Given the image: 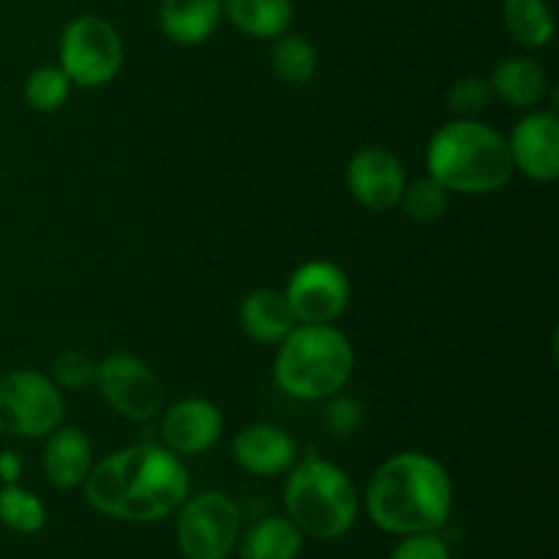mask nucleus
<instances>
[{
  "instance_id": "f257e3e1",
  "label": "nucleus",
  "mask_w": 559,
  "mask_h": 559,
  "mask_svg": "<svg viewBox=\"0 0 559 559\" xmlns=\"http://www.w3.org/2000/svg\"><path fill=\"white\" fill-rule=\"evenodd\" d=\"M82 486L93 511L120 522L151 524L183 506L191 480L178 453L140 442L93 464Z\"/></svg>"
},
{
  "instance_id": "f03ea898",
  "label": "nucleus",
  "mask_w": 559,
  "mask_h": 559,
  "mask_svg": "<svg viewBox=\"0 0 559 559\" xmlns=\"http://www.w3.org/2000/svg\"><path fill=\"white\" fill-rule=\"evenodd\" d=\"M453 508V480L429 453H396L377 467L366 489V513L391 535L437 533Z\"/></svg>"
},
{
  "instance_id": "7ed1b4c3",
  "label": "nucleus",
  "mask_w": 559,
  "mask_h": 559,
  "mask_svg": "<svg viewBox=\"0 0 559 559\" xmlns=\"http://www.w3.org/2000/svg\"><path fill=\"white\" fill-rule=\"evenodd\" d=\"M429 175L451 194H491L516 173L508 140L475 118L440 126L426 147Z\"/></svg>"
},
{
  "instance_id": "20e7f679",
  "label": "nucleus",
  "mask_w": 559,
  "mask_h": 559,
  "mask_svg": "<svg viewBox=\"0 0 559 559\" xmlns=\"http://www.w3.org/2000/svg\"><path fill=\"white\" fill-rule=\"evenodd\" d=\"M355 369L349 338L333 325H295L278 344V388L298 402H325L342 393Z\"/></svg>"
},
{
  "instance_id": "39448f33",
  "label": "nucleus",
  "mask_w": 559,
  "mask_h": 559,
  "mask_svg": "<svg viewBox=\"0 0 559 559\" xmlns=\"http://www.w3.org/2000/svg\"><path fill=\"white\" fill-rule=\"evenodd\" d=\"M287 473L284 506L300 533L317 540H336L355 527L360 495L342 467L309 453Z\"/></svg>"
},
{
  "instance_id": "423d86ee",
  "label": "nucleus",
  "mask_w": 559,
  "mask_h": 559,
  "mask_svg": "<svg viewBox=\"0 0 559 559\" xmlns=\"http://www.w3.org/2000/svg\"><path fill=\"white\" fill-rule=\"evenodd\" d=\"M63 424V396L52 377L16 369L0 374V435L38 440Z\"/></svg>"
},
{
  "instance_id": "0eeeda50",
  "label": "nucleus",
  "mask_w": 559,
  "mask_h": 559,
  "mask_svg": "<svg viewBox=\"0 0 559 559\" xmlns=\"http://www.w3.org/2000/svg\"><path fill=\"white\" fill-rule=\"evenodd\" d=\"M58 58L71 85L102 87L123 69V41L112 22L82 14L63 27Z\"/></svg>"
},
{
  "instance_id": "6e6552de",
  "label": "nucleus",
  "mask_w": 559,
  "mask_h": 559,
  "mask_svg": "<svg viewBox=\"0 0 559 559\" xmlns=\"http://www.w3.org/2000/svg\"><path fill=\"white\" fill-rule=\"evenodd\" d=\"M175 535L186 559H227L238 544L240 508L224 491L186 497Z\"/></svg>"
},
{
  "instance_id": "1a4fd4ad",
  "label": "nucleus",
  "mask_w": 559,
  "mask_h": 559,
  "mask_svg": "<svg viewBox=\"0 0 559 559\" xmlns=\"http://www.w3.org/2000/svg\"><path fill=\"white\" fill-rule=\"evenodd\" d=\"M96 385L109 407L129 420H151L164 409L156 371L131 353H112L98 364Z\"/></svg>"
},
{
  "instance_id": "9d476101",
  "label": "nucleus",
  "mask_w": 559,
  "mask_h": 559,
  "mask_svg": "<svg viewBox=\"0 0 559 559\" xmlns=\"http://www.w3.org/2000/svg\"><path fill=\"white\" fill-rule=\"evenodd\" d=\"M349 295L353 287L347 273L328 260L300 265L284 289L298 325H333L347 311Z\"/></svg>"
},
{
  "instance_id": "9b49d317",
  "label": "nucleus",
  "mask_w": 559,
  "mask_h": 559,
  "mask_svg": "<svg viewBox=\"0 0 559 559\" xmlns=\"http://www.w3.org/2000/svg\"><path fill=\"white\" fill-rule=\"evenodd\" d=\"M347 189L360 207L371 213H385L402 202L407 173L396 153L388 147H360L347 164Z\"/></svg>"
},
{
  "instance_id": "f8f14e48",
  "label": "nucleus",
  "mask_w": 559,
  "mask_h": 559,
  "mask_svg": "<svg viewBox=\"0 0 559 559\" xmlns=\"http://www.w3.org/2000/svg\"><path fill=\"white\" fill-rule=\"evenodd\" d=\"M513 169L535 183H555L559 178V120L555 112H530L513 126L508 136Z\"/></svg>"
},
{
  "instance_id": "ddd939ff",
  "label": "nucleus",
  "mask_w": 559,
  "mask_h": 559,
  "mask_svg": "<svg viewBox=\"0 0 559 559\" xmlns=\"http://www.w3.org/2000/svg\"><path fill=\"white\" fill-rule=\"evenodd\" d=\"M222 409L207 399H180L162 418V440L178 456H202L222 440Z\"/></svg>"
},
{
  "instance_id": "4468645a",
  "label": "nucleus",
  "mask_w": 559,
  "mask_h": 559,
  "mask_svg": "<svg viewBox=\"0 0 559 559\" xmlns=\"http://www.w3.org/2000/svg\"><path fill=\"white\" fill-rule=\"evenodd\" d=\"M233 456L246 473L273 478L298 462V445L293 437L273 424H251L238 431L233 442Z\"/></svg>"
},
{
  "instance_id": "2eb2a0df",
  "label": "nucleus",
  "mask_w": 559,
  "mask_h": 559,
  "mask_svg": "<svg viewBox=\"0 0 559 559\" xmlns=\"http://www.w3.org/2000/svg\"><path fill=\"white\" fill-rule=\"evenodd\" d=\"M93 469V445L85 431L58 426L44 448V473L55 489H76Z\"/></svg>"
},
{
  "instance_id": "dca6fc26",
  "label": "nucleus",
  "mask_w": 559,
  "mask_h": 559,
  "mask_svg": "<svg viewBox=\"0 0 559 559\" xmlns=\"http://www.w3.org/2000/svg\"><path fill=\"white\" fill-rule=\"evenodd\" d=\"M224 16V0H162L158 25L169 41L197 47L216 33Z\"/></svg>"
},
{
  "instance_id": "f3484780",
  "label": "nucleus",
  "mask_w": 559,
  "mask_h": 559,
  "mask_svg": "<svg viewBox=\"0 0 559 559\" xmlns=\"http://www.w3.org/2000/svg\"><path fill=\"white\" fill-rule=\"evenodd\" d=\"M240 328L257 344H282L287 333L298 325L284 293L276 289H254L240 300Z\"/></svg>"
},
{
  "instance_id": "a211bd4d",
  "label": "nucleus",
  "mask_w": 559,
  "mask_h": 559,
  "mask_svg": "<svg viewBox=\"0 0 559 559\" xmlns=\"http://www.w3.org/2000/svg\"><path fill=\"white\" fill-rule=\"evenodd\" d=\"M489 85L495 96H500L508 107L533 109L549 93V74L538 60L527 55H513V58L500 60L489 76Z\"/></svg>"
},
{
  "instance_id": "6ab92c4d",
  "label": "nucleus",
  "mask_w": 559,
  "mask_h": 559,
  "mask_svg": "<svg viewBox=\"0 0 559 559\" xmlns=\"http://www.w3.org/2000/svg\"><path fill=\"white\" fill-rule=\"evenodd\" d=\"M224 16L240 33L254 38H278L295 16L293 0H224Z\"/></svg>"
},
{
  "instance_id": "aec40b11",
  "label": "nucleus",
  "mask_w": 559,
  "mask_h": 559,
  "mask_svg": "<svg viewBox=\"0 0 559 559\" xmlns=\"http://www.w3.org/2000/svg\"><path fill=\"white\" fill-rule=\"evenodd\" d=\"M304 538L289 516H265L240 540V559H298Z\"/></svg>"
},
{
  "instance_id": "412c9836",
  "label": "nucleus",
  "mask_w": 559,
  "mask_h": 559,
  "mask_svg": "<svg viewBox=\"0 0 559 559\" xmlns=\"http://www.w3.org/2000/svg\"><path fill=\"white\" fill-rule=\"evenodd\" d=\"M502 20L516 44L530 49H540L555 36V20L546 0H506Z\"/></svg>"
},
{
  "instance_id": "4be33fe9",
  "label": "nucleus",
  "mask_w": 559,
  "mask_h": 559,
  "mask_svg": "<svg viewBox=\"0 0 559 559\" xmlns=\"http://www.w3.org/2000/svg\"><path fill=\"white\" fill-rule=\"evenodd\" d=\"M317 49L304 36H278L271 52V69L284 85H309L317 74Z\"/></svg>"
},
{
  "instance_id": "5701e85b",
  "label": "nucleus",
  "mask_w": 559,
  "mask_h": 559,
  "mask_svg": "<svg viewBox=\"0 0 559 559\" xmlns=\"http://www.w3.org/2000/svg\"><path fill=\"white\" fill-rule=\"evenodd\" d=\"M0 522L20 535H33L47 524V508L33 491L20 484H3L0 489Z\"/></svg>"
},
{
  "instance_id": "b1692460",
  "label": "nucleus",
  "mask_w": 559,
  "mask_h": 559,
  "mask_svg": "<svg viewBox=\"0 0 559 559\" xmlns=\"http://www.w3.org/2000/svg\"><path fill=\"white\" fill-rule=\"evenodd\" d=\"M399 205L404 207V213H407L415 224H437L445 218L448 205H451V191H448L445 186L437 183L429 175V178L407 183Z\"/></svg>"
},
{
  "instance_id": "393cba45",
  "label": "nucleus",
  "mask_w": 559,
  "mask_h": 559,
  "mask_svg": "<svg viewBox=\"0 0 559 559\" xmlns=\"http://www.w3.org/2000/svg\"><path fill=\"white\" fill-rule=\"evenodd\" d=\"M71 80L60 66H41L25 80V102L36 112H55L69 102Z\"/></svg>"
},
{
  "instance_id": "a878e982",
  "label": "nucleus",
  "mask_w": 559,
  "mask_h": 559,
  "mask_svg": "<svg viewBox=\"0 0 559 559\" xmlns=\"http://www.w3.org/2000/svg\"><path fill=\"white\" fill-rule=\"evenodd\" d=\"M98 374V360L82 349H66L55 358L52 364V380L55 385H63L69 391H82V388L96 385Z\"/></svg>"
},
{
  "instance_id": "bb28decb",
  "label": "nucleus",
  "mask_w": 559,
  "mask_h": 559,
  "mask_svg": "<svg viewBox=\"0 0 559 559\" xmlns=\"http://www.w3.org/2000/svg\"><path fill=\"white\" fill-rule=\"evenodd\" d=\"M491 96H495V93H491L489 80H484V76L478 74H469L453 82L451 91H448V107H451L459 118H475V115H480L489 107Z\"/></svg>"
},
{
  "instance_id": "cd10ccee",
  "label": "nucleus",
  "mask_w": 559,
  "mask_h": 559,
  "mask_svg": "<svg viewBox=\"0 0 559 559\" xmlns=\"http://www.w3.org/2000/svg\"><path fill=\"white\" fill-rule=\"evenodd\" d=\"M391 559H451V549L437 533H415L404 535Z\"/></svg>"
},
{
  "instance_id": "c85d7f7f",
  "label": "nucleus",
  "mask_w": 559,
  "mask_h": 559,
  "mask_svg": "<svg viewBox=\"0 0 559 559\" xmlns=\"http://www.w3.org/2000/svg\"><path fill=\"white\" fill-rule=\"evenodd\" d=\"M328 420H331V426L336 431H353L355 424L360 420L358 404L353 399H338L331 407V413H328Z\"/></svg>"
},
{
  "instance_id": "c756f323",
  "label": "nucleus",
  "mask_w": 559,
  "mask_h": 559,
  "mask_svg": "<svg viewBox=\"0 0 559 559\" xmlns=\"http://www.w3.org/2000/svg\"><path fill=\"white\" fill-rule=\"evenodd\" d=\"M22 459L14 451H0V480L3 484H20Z\"/></svg>"
}]
</instances>
